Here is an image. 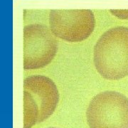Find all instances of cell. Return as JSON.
<instances>
[{"instance_id":"1","label":"cell","mask_w":128,"mask_h":128,"mask_svg":"<svg viewBox=\"0 0 128 128\" xmlns=\"http://www.w3.org/2000/svg\"><path fill=\"white\" fill-rule=\"evenodd\" d=\"M93 61L98 73L107 80L128 76V29H112L102 34L93 49Z\"/></svg>"},{"instance_id":"2","label":"cell","mask_w":128,"mask_h":128,"mask_svg":"<svg viewBox=\"0 0 128 128\" xmlns=\"http://www.w3.org/2000/svg\"><path fill=\"white\" fill-rule=\"evenodd\" d=\"M24 128H31L50 118L57 108L59 92L55 83L41 75L24 81Z\"/></svg>"},{"instance_id":"3","label":"cell","mask_w":128,"mask_h":128,"mask_svg":"<svg viewBox=\"0 0 128 128\" xmlns=\"http://www.w3.org/2000/svg\"><path fill=\"white\" fill-rule=\"evenodd\" d=\"M90 128H128V98L117 91H104L92 97L86 111Z\"/></svg>"},{"instance_id":"4","label":"cell","mask_w":128,"mask_h":128,"mask_svg":"<svg viewBox=\"0 0 128 128\" xmlns=\"http://www.w3.org/2000/svg\"><path fill=\"white\" fill-rule=\"evenodd\" d=\"M58 49V40L46 27L26 26L24 34V68L36 70L48 66L55 58Z\"/></svg>"},{"instance_id":"5","label":"cell","mask_w":128,"mask_h":128,"mask_svg":"<svg viewBox=\"0 0 128 128\" xmlns=\"http://www.w3.org/2000/svg\"><path fill=\"white\" fill-rule=\"evenodd\" d=\"M51 27L55 36L61 39L80 42L91 34L94 19L90 11H56L51 14Z\"/></svg>"},{"instance_id":"6","label":"cell","mask_w":128,"mask_h":128,"mask_svg":"<svg viewBox=\"0 0 128 128\" xmlns=\"http://www.w3.org/2000/svg\"></svg>"}]
</instances>
